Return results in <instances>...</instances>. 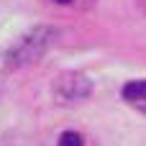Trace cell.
Instances as JSON below:
<instances>
[{"label": "cell", "instance_id": "obj_4", "mask_svg": "<svg viewBox=\"0 0 146 146\" xmlns=\"http://www.w3.org/2000/svg\"><path fill=\"white\" fill-rule=\"evenodd\" d=\"M59 146H82V136L74 133V131H67V133H62Z\"/></svg>", "mask_w": 146, "mask_h": 146}, {"label": "cell", "instance_id": "obj_5", "mask_svg": "<svg viewBox=\"0 0 146 146\" xmlns=\"http://www.w3.org/2000/svg\"><path fill=\"white\" fill-rule=\"evenodd\" d=\"M54 3H62V5H67V3H72V0H54Z\"/></svg>", "mask_w": 146, "mask_h": 146}, {"label": "cell", "instance_id": "obj_1", "mask_svg": "<svg viewBox=\"0 0 146 146\" xmlns=\"http://www.w3.org/2000/svg\"><path fill=\"white\" fill-rule=\"evenodd\" d=\"M54 38H56V28H51V26H36V28H31L28 33H23L10 46L8 59H5L8 67H26V64L38 62L46 54V49L54 44Z\"/></svg>", "mask_w": 146, "mask_h": 146}, {"label": "cell", "instance_id": "obj_2", "mask_svg": "<svg viewBox=\"0 0 146 146\" xmlns=\"http://www.w3.org/2000/svg\"><path fill=\"white\" fill-rule=\"evenodd\" d=\"M51 90L62 100H85L92 92V82L85 74H80V72H67V74H62V77L54 80Z\"/></svg>", "mask_w": 146, "mask_h": 146}, {"label": "cell", "instance_id": "obj_3", "mask_svg": "<svg viewBox=\"0 0 146 146\" xmlns=\"http://www.w3.org/2000/svg\"><path fill=\"white\" fill-rule=\"evenodd\" d=\"M123 98L131 100V103H144V100H146V80L128 82V85L123 87Z\"/></svg>", "mask_w": 146, "mask_h": 146}]
</instances>
